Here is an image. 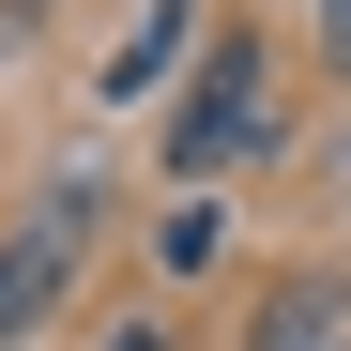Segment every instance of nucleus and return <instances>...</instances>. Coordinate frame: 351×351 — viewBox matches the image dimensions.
<instances>
[{
    "label": "nucleus",
    "instance_id": "obj_3",
    "mask_svg": "<svg viewBox=\"0 0 351 351\" xmlns=\"http://www.w3.org/2000/svg\"><path fill=\"white\" fill-rule=\"evenodd\" d=\"M260 351H336V290L306 275V290H275V321H260Z\"/></svg>",
    "mask_w": 351,
    "mask_h": 351
},
{
    "label": "nucleus",
    "instance_id": "obj_5",
    "mask_svg": "<svg viewBox=\"0 0 351 351\" xmlns=\"http://www.w3.org/2000/svg\"><path fill=\"white\" fill-rule=\"evenodd\" d=\"M321 46H336V62H351V0H321Z\"/></svg>",
    "mask_w": 351,
    "mask_h": 351
},
{
    "label": "nucleus",
    "instance_id": "obj_2",
    "mask_svg": "<svg viewBox=\"0 0 351 351\" xmlns=\"http://www.w3.org/2000/svg\"><path fill=\"white\" fill-rule=\"evenodd\" d=\"M275 138V92H260V46L229 31L214 62H199V92H184V123H168V153H184V184H214L229 153H260Z\"/></svg>",
    "mask_w": 351,
    "mask_h": 351
},
{
    "label": "nucleus",
    "instance_id": "obj_4",
    "mask_svg": "<svg viewBox=\"0 0 351 351\" xmlns=\"http://www.w3.org/2000/svg\"><path fill=\"white\" fill-rule=\"evenodd\" d=\"M168 46H184V0H153V16L123 31V62H107V92H153V62H168Z\"/></svg>",
    "mask_w": 351,
    "mask_h": 351
},
{
    "label": "nucleus",
    "instance_id": "obj_1",
    "mask_svg": "<svg viewBox=\"0 0 351 351\" xmlns=\"http://www.w3.org/2000/svg\"><path fill=\"white\" fill-rule=\"evenodd\" d=\"M77 260H92V184H46V199L16 214V245H0V351L62 306V275H77Z\"/></svg>",
    "mask_w": 351,
    "mask_h": 351
},
{
    "label": "nucleus",
    "instance_id": "obj_6",
    "mask_svg": "<svg viewBox=\"0 0 351 351\" xmlns=\"http://www.w3.org/2000/svg\"><path fill=\"white\" fill-rule=\"evenodd\" d=\"M123 351H168V336H123Z\"/></svg>",
    "mask_w": 351,
    "mask_h": 351
}]
</instances>
